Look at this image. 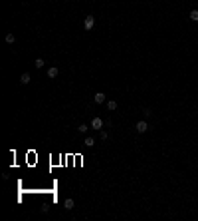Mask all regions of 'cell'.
I'll return each mask as SVG.
<instances>
[{"label":"cell","instance_id":"6da1fadb","mask_svg":"<svg viewBox=\"0 0 198 221\" xmlns=\"http://www.w3.org/2000/svg\"><path fill=\"white\" fill-rule=\"evenodd\" d=\"M93 26H95V18H93V16H85L83 28H85V30H93Z\"/></svg>","mask_w":198,"mask_h":221},{"label":"cell","instance_id":"7a4b0ae2","mask_svg":"<svg viewBox=\"0 0 198 221\" xmlns=\"http://www.w3.org/2000/svg\"><path fill=\"white\" fill-rule=\"evenodd\" d=\"M103 126H105V122L101 118H93L91 120V130H103Z\"/></svg>","mask_w":198,"mask_h":221},{"label":"cell","instance_id":"3957f363","mask_svg":"<svg viewBox=\"0 0 198 221\" xmlns=\"http://www.w3.org/2000/svg\"><path fill=\"white\" fill-rule=\"evenodd\" d=\"M135 128H137V132H139V133H145L147 130H149V124H147V120H139Z\"/></svg>","mask_w":198,"mask_h":221},{"label":"cell","instance_id":"277c9868","mask_svg":"<svg viewBox=\"0 0 198 221\" xmlns=\"http://www.w3.org/2000/svg\"><path fill=\"white\" fill-rule=\"evenodd\" d=\"M105 100H107V96H105L103 92H97V94L93 96V102H95V104H105Z\"/></svg>","mask_w":198,"mask_h":221},{"label":"cell","instance_id":"5b68a950","mask_svg":"<svg viewBox=\"0 0 198 221\" xmlns=\"http://www.w3.org/2000/svg\"><path fill=\"white\" fill-rule=\"evenodd\" d=\"M58 76H60V68H50V70H48V78L54 80V78H58Z\"/></svg>","mask_w":198,"mask_h":221},{"label":"cell","instance_id":"8992f818","mask_svg":"<svg viewBox=\"0 0 198 221\" xmlns=\"http://www.w3.org/2000/svg\"><path fill=\"white\" fill-rule=\"evenodd\" d=\"M74 205H75V201H74L72 197H68V199L64 201V209H68V211H70V209H74Z\"/></svg>","mask_w":198,"mask_h":221},{"label":"cell","instance_id":"52a82bcc","mask_svg":"<svg viewBox=\"0 0 198 221\" xmlns=\"http://www.w3.org/2000/svg\"><path fill=\"white\" fill-rule=\"evenodd\" d=\"M30 80H32V78H30V74H28V72H24V74L20 76V84H24V86H26V84H30Z\"/></svg>","mask_w":198,"mask_h":221},{"label":"cell","instance_id":"ba28073f","mask_svg":"<svg viewBox=\"0 0 198 221\" xmlns=\"http://www.w3.org/2000/svg\"><path fill=\"white\" fill-rule=\"evenodd\" d=\"M107 110L115 112V110H117V102H115V100H107Z\"/></svg>","mask_w":198,"mask_h":221},{"label":"cell","instance_id":"9c48e42d","mask_svg":"<svg viewBox=\"0 0 198 221\" xmlns=\"http://www.w3.org/2000/svg\"><path fill=\"white\" fill-rule=\"evenodd\" d=\"M83 143H85V147H93V145H95V139H93V137H85Z\"/></svg>","mask_w":198,"mask_h":221},{"label":"cell","instance_id":"30bf717a","mask_svg":"<svg viewBox=\"0 0 198 221\" xmlns=\"http://www.w3.org/2000/svg\"><path fill=\"white\" fill-rule=\"evenodd\" d=\"M44 64H46V62H44V58H36V62H34V66H36V68H44Z\"/></svg>","mask_w":198,"mask_h":221},{"label":"cell","instance_id":"8fae6325","mask_svg":"<svg viewBox=\"0 0 198 221\" xmlns=\"http://www.w3.org/2000/svg\"><path fill=\"white\" fill-rule=\"evenodd\" d=\"M87 130H89V126H87V124H79V126H77V132L79 133H85Z\"/></svg>","mask_w":198,"mask_h":221},{"label":"cell","instance_id":"7c38bea8","mask_svg":"<svg viewBox=\"0 0 198 221\" xmlns=\"http://www.w3.org/2000/svg\"><path fill=\"white\" fill-rule=\"evenodd\" d=\"M188 16H190V20H192V22H198V10H190V14H188Z\"/></svg>","mask_w":198,"mask_h":221},{"label":"cell","instance_id":"4fadbf2b","mask_svg":"<svg viewBox=\"0 0 198 221\" xmlns=\"http://www.w3.org/2000/svg\"><path fill=\"white\" fill-rule=\"evenodd\" d=\"M6 42H8V44H14V42H16V36H14V34H6Z\"/></svg>","mask_w":198,"mask_h":221},{"label":"cell","instance_id":"5bb4252c","mask_svg":"<svg viewBox=\"0 0 198 221\" xmlns=\"http://www.w3.org/2000/svg\"><path fill=\"white\" fill-rule=\"evenodd\" d=\"M143 116H145V118L153 116V110H151V108H145V110H143Z\"/></svg>","mask_w":198,"mask_h":221},{"label":"cell","instance_id":"9a60e30c","mask_svg":"<svg viewBox=\"0 0 198 221\" xmlns=\"http://www.w3.org/2000/svg\"><path fill=\"white\" fill-rule=\"evenodd\" d=\"M99 137H101V139H107V137H109V133L105 132V130H99Z\"/></svg>","mask_w":198,"mask_h":221}]
</instances>
